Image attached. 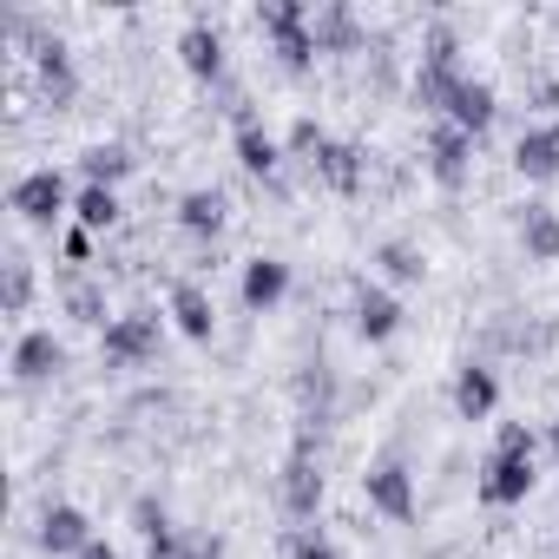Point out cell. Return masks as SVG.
<instances>
[{"instance_id":"d6986e66","label":"cell","mask_w":559,"mask_h":559,"mask_svg":"<svg viewBox=\"0 0 559 559\" xmlns=\"http://www.w3.org/2000/svg\"><path fill=\"white\" fill-rule=\"evenodd\" d=\"M34 67H40V93H47L53 106H67V99L80 93V73H73V53H67L60 40H47V47L34 53Z\"/></svg>"},{"instance_id":"e0dca14e","label":"cell","mask_w":559,"mask_h":559,"mask_svg":"<svg viewBox=\"0 0 559 559\" xmlns=\"http://www.w3.org/2000/svg\"><path fill=\"white\" fill-rule=\"evenodd\" d=\"M520 250L533 263H559V211L552 204H520Z\"/></svg>"},{"instance_id":"ba28073f","label":"cell","mask_w":559,"mask_h":559,"mask_svg":"<svg viewBox=\"0 0 559 559\" xmlns=\"http://www.w3.org/2000/svg\"><path fill=\"white\" fill-rule=\"evenodd\" d=\"M93 539H99V533H93V520H86L73 500H53V507L40 513V546H47L53 559H80Z\"/></svg>"},{"instance_id":"f1b7e54d","label":"cell","mask_w":559,"mask_h":559,"mask_svg":"<svg viewBox=\"0 0 559 559\" xmlns=\"http://www.w3.org/2000/svg\"><path fill=\"white\" fill-rule=\"evenodd\" d=\"M67 310H73L80 323H99V330L112 323V317H106V297H99V290H86V284H73V290H67Z\"/></svg>"},{"instance_id":"9c48e42d","label":"cell","mask_w":559,"mask_h":559,"mask_svg":"<svg viewBox=\"0 0 559 559\" xmlns=\"http://www.w3.org/2000/svg\"><path fill=\"white\" fill-rule=\"evenodd\" d=\"M513 171L533 178V185L559 178V119H539V126H526V132L513 139Z\"/></svg>"},{"instance_id":"2e32d148","label":"cell","mask_w":559,"mask_h":559,"mask_svg":"<svg viewBox=\"0 0 559 559\" xmlns=\"http://www.w3.org/2000/svg\"><path fill=\"white\" fill-rule=\"evenodd\" d=\"M224 217H230V204H224V191H217V185H198V191H185V198H178V230H191V237H217V230H224Z\"/></svg>"},{"instance_id":"30bf717a","label":"cell","mask_w":559,"mask_h":559,"mask_svg":"<svg viewBox=\"0 0 559 559\" xmlns=\"http://www.w3.org/2000/svg\"><path fill=\"white\" fill-rule=\"evenodd\" d=\"M284 297H290V263H284V257H250V263H243V310L270 317Z\"/></svg>"},{"instance_id":"f546056e","label":"cell","mask_w":559,"mask_h":559,"mask_svg":"<svg viewBox=\"0 0 559 559\" xmlns=\"http://www.w3.org/2000/svg\"><path fill=\"white\" fill-rule=\"evenodd\" d=\"M493 454H539V435H533L526 421H500V435H493Z\"/></svg>"},{"instance_id":"4316f807","label":"cell","mask_w":559,"mask_h":559,"mask_svg":"<svg viewBox=\"0 0 559 559\" xmlns=\"http://www.w3.org/2000/svg\"><path fill=\"white\" fill-rule=\"evenodd\" d=\"M284 559H343V552H336V539L323 526H297L290 546H284Z\"/></svg>"},{"instance_id":"277c9868","label":"cell","mask_w":559,"mask_h":559,"mask_svg":"<svg viewBox=\"0 0 559 559\" xmlns=\"http://www.w3.org/2000/svg\"><path fill=\"white\" fill-rule=\"evenodd\" d=\"M533 487H539L533 454H487V461H480V480H474L480 507H520Z\"/></svg>"},{"instance_id":"d4e9b609","label":"cell","mask_w":559,"mask_h":559,"mask_svg":"<svg viewBox=\"0 0 559 559\" xmlns=\"http://www.w3.org/2000/svg\"><path fill=\"white\" fill-rule=\"evenodd\" d=\"M362 34H356V14L349 8H317V47L323 53H349Z\"/></svg>"},{"instance_id":"cb8c5ba5","label":"cell","mask_w":559,"mask_h":559,"mask_svg":"<svg viewBox=\"0 0 559 559\" xmlns=\"http://www.w3.org/2000/svg\"><path fill=\"white\" fill-rule=\"evenodd\" d=\"M284 507H290V513H297V520H310V513H317V507H323V474H317V467H304V461H297V467H290V474H284Z\"/></svg>"},{"instance_id":"1f68e13d","label":"cell","mask_w":559,"mask_h":559,"mask_svg":"<svg viewBox=\"0 0 559 559\" xmlns=\"http://www.w3.org/2000/svg\"><path fill=\"white\" fill-rule=\"evenodd\" d=\"M60 250H67V263H86V257H93V230H80V224H73V230L60 237Z\"/></svg>"},{"instance_id":"ffe728a7","label":"cell","mask_w":559,"mask_h":559,"mask_svg":"<svg viewBox=\"0 0 559 559\" xmlns=\"http://www.w3.org/2000/svg\"><path fill=\"white\" fill-rule=\"evenodd\" d=\"M119 211H126V204H119L112 185H80V191H73V224H80V230H112Z\"/></svg>"},{"instance_id":"44dd1931","label":"cell","mask_w":559,"mask_h":559,"mask_svg":"<svg viewBox=\"0 0 559 559\" xmlns=\"http://www.w3.org/2000/svg\"><path fill=\"white\" fill-rule=\"evenodd\" d=\"M80 171H86V185H112V191H119V178H132V152H126L119 139H106V145H86Z\"/></svg>"},{"instance_id":"3957f363","label":"cell","mask_w":559,"mask_h":559,"mask_svg":"<svg viewBox=\"0 0 559 559\" xmlns=\"http://www.w3.org/2000/svg\"><path fill=\"white\" fill-rule=\"evenodd\" d=\"M158 336H165V317L158 310H126L99 330V362L106 369H139L158 356Z\"/></svg>"},{"instance_id":"5b68a950","label":"cell","mask_w":559,"mask_h":559,"mask_svg":"<svg viewBox=\"0 0 559 559\" xmlns=\"http://www.w3.org/2000/svg\"><path fill=\"white\" fill-rule=\"evenodd\" d=\"M421 152H428V178H435V185H448V191H454V185H467V165H474V139H467L461 126L435 119Z\"/></svg>"},{"instance_id":"52a82bcc","label":"cell","mask_w":559,"mask_h":559,"mask_svg":"<svg viewBox=\"0 0 559 559\" xmlns=\"http://www.w3.org/2000/svg\"><path fill=\"white\" fill-rule=\"evenodd\" d=\"M493 112H500V93H493V80H480V73H461V86H454V99H448V126H461L467 139H480L487 126H493Z\"/></svg>"},{"instance_id":"7c38bea8","label":"cell","mask_w":559,"mask_h":559,"mask_svg":"<svg viewBox=\"0 0 559 559\" xmlns=\"http://www.w3.org/2000/svg\"><path fill=\"white\" fill-rule=\"evenodd\" d=\"M178 60H185V73L191 80H224V34L217 27H204V21H191L185 34H178Z\"/></svg>"},{"instance_id":"603a6c76","label":"cell","mask_w":559,"mask_h":559,"mask_svg":"<svg viewBox=\"0 0 559 559\" xmlns=\"http://www.w3.org/2000/svg\"><path fill=\"white\" fill-rule=\"evenodd\" d=\"M317 171H323L336 191H356V185H362V152H356V145H343V139H330V145H323V158H317Z\"/></svg>"},{"instance_id":"4fadbf2b","label":"cell","mask_w":559,"mask_h":559,"mask_svg":"<svg viewBox=\"0 0 559 559\" xmlns=\"http://www.w3.org/2000/svg\"><path fill=\"white\" fill-rule=\"evenodd\" d=\"M500 408V376L487 369V362H467L461 376H454V415L461 421H487Z\"/></svg>"},{"instance_id":"836d02e7","label":"cell","mask_w":559,"mask_h":559,"mask_svg":"<svg viewBox=\"0 0 559 559\" xmlns=\"http://www.w3.org/2000/svg\"><path fill=\"white\" fill-rule=\"evenodd\" d=\"M546 435H552V454H559V421H552V428H546Z\"/></svg>"},{"instance_id":"7402d4cb","label":"cell","mask_w":559,"mask_h":559,"mask_svg":"<svg viewBox=\"0 0 559 559\" xmlns=\"http://www.w3.org/2000/svg\"><path fill=\"white\" fill-rule=\"evenodd\" d=\"M376 263H382V276H389V284H421V276H428L421 250H415V243H402V237L376 243Z\"/></svg>"},{"instance_id":"8992f818","label":"cell","mask_w":559,"mask_h":559,"mask_svg":"<svg viewBox=\"0 0 559 559\" xmlns=\"http://www.w3.org/2000/svg\"><path fill=\"white\" fill-rule=\"evenodd\" d=\"M362 493H369V507L376 513H389V520H415V474L402 467V461H376L369 474H362Z\"/></svg>"},{"instance_id":"83f0119b","label":"cell","mask_w":559,"mask_h":559,"mask_svg":"<svg viewBox=\"0 0 559 559\" xmlns=\"http://www.w3.org/2000/svg\"><path fill=\"white\" fill-rule=\"evenodd\" d=\"M323 145H330V132H323L317 119H297V126H290V152H297V158H310V165H317V158H323Z\"/></svg>"},{"instance_id":"6da1fadb","label":"cell","mask_w":559,"mask_h":559,"mask_svg":"<svg viewBox=\"0 0 559 559\" xmlns=\"http://www.w3.org/2000/svg\"><path fill=\"white\" fill-rule=\"evenodd\" d=\"M257 27L270 40V53L284 60L290 73H310L317 67V8H304V0H263L257 8Z\"/></svg>"},{"instance_id":"9a60e30c","label":"cell","mask_w":559,"mask_h":559,"mask_svg":"<svg viewBox=\"0 0 559 559\" xmlns=\"http://www.w3.org/2000/svg\"><path fill=\"white\" fill-rule=\"evenodd\" d=\"M60 362H67V349H60L53 330H27V336L14 343V382H47Z\"/></svg>"},{"instance_id":"4dcf8cb0","label":"cell","mask_w":559,"mask_h":559,"mask_svg":"<svg viewBox=\"0 0 559 559\" xmlns=\"http://www.w3.org/2000/svg\"><path fill=\"white\" fill-rule=\"evenodd\" d=\"M132 513H139V533H145V539H171V533H178V526L165 520V507H158V500H139Z\"/></svg>"},{"instance_id":"484cf974","label":"cell","mask_w":559,"mask_h":559,"mask_svg":"<svg viewBox=\"0 0 559 559\" xmlns=\"http://www.w3.org/2000/svg\"><path fill=\"white\" fill-rule=\"evenodd\" d=\"M0 304H8V317H21L34 304V263L27 257H8V290H0Z\"/></svg>"},{"instance_id":"ac0fdd59","label":"cell","mask_w":559,"mask_h":559,"mask_svg":"<svg viewBox=\"0 0 559 559\" xmlns=\"http://www.w3.org/2000/svg\"><path fill=\"white\" fill-rule=\"evenodd\" d=\"M237 165L250 178H270L276 165H284V145H276V132H263L257 119H237Z\"/></svg>"},{"instance_id":"8fae6325","label":"cell","mask_w":559,"mask_h":559,"mask_svg":"<svg viewBox=\"0 0 559 559\" xmlns=\"http://www.w3.org/2000/svg\"><path fill=\"white\" fill-rule=\"evenodd\" d=\"M402 330V304H395V290H382V284H356V336L362 343H389Z\"/></svg>"},{"instance_id":"d6a6232c","label":"cell","mask_w":559,"mask_h":559,"mask_svg":"<svg viewBox=\"0 0 559 559\" xmlns=\"http://www.w3.org/2000/svg\"><path fill=\"white\" fill-rule=\"evenodd\" d=\"M80 559H126V552H119V546H106V539H93V546H86Z\"/></svg>"},{"instance_id":"5bb4252c","label":"cell","mask_w":559,"mask_h":559,"mask_svg":"<svg viewBox=\"0 0 559 559\" xmlns=\"http://www.w3.org/2000/svg\"><path fill=\"white\" fill-rule=\"evenodd\" d=\"M171 323L191 336V343H211V330H217V310H211V297H204V284H191V276H178L171 284Z\"/></svg>"},{"instance_id":"7a4b0ae2","label":"cell","mask_w":559,"mask_h":559,"mask_svg":"<svg viewBox=\"0 0 559 559\" xmlns=\"http://www.w3.org/2000/svg\"><path fill=\"white\" fill-rule=\"evenodd\" d=\"M8 211H14L21 224L53 230V224L73 211V191H67V178H60L53 165H34V171H21V178L8 185Z\"/></svg>"}]
</instances>
